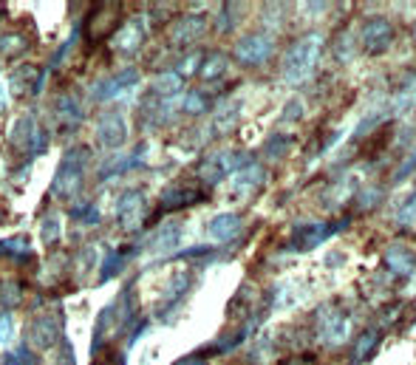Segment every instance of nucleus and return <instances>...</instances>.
<instances>
[{"mask_svg": "<svg viewBox=\"0 0 416 365\" xmlns=\"http://www.w3.org/2000/svg\"><path fill=\"white\" fill-rule=\"evenodd\" d=\"M176 365H207L201 357H187V359H181V362H176Z\"/></svg>", "mask_w": 416, "mask_h": 365, "instance_id": "4c0bfd02", "label": "nucleus"}, {"mask_svg": "<svg viewBox=\"0 0 416 365\" xmlns=\"http://www.w3.org/2000/svg\"><path fill=\"white\" fill-rule=\"evenodd\" d=\"M241 227H244L241 215H235V212H221V215L213 218L210 224H207V233H210L216 241L227 244V241H233V238L241 233Z\"/></svg>", "mask_w": 416, "mask_h": 365, "instance_id": "f8f14e48", "label": "nucleus"}, {"mask_svg": "<svg viewBox=\"0 0 416 365\" xmlns=\"http://www.w3.org/2000/svg\"><path fill=\"white\" fill-rule=\"evenodd\" d=\"M0 249H4V252H12V255H26V252H29V238H26V235L9 238V241L0 244Z\"/></svg>", "mask_w": 416, "mask_h": 365, "instance_id": "473e14b6", "label": "nucleus"}, {"mask_svg": "<svg viewBox=\"0 0 416 365\" xmlns=\"http://www.w3.org/2000/svg\"><path fill=\"white\" fill-rule=\"evenodd\" d=\"M0 97H4V88H0ZM4 108H6V102H4V99H0V111H4Z\"/></svg>", "mask_w": 416, "mask_h": 365, "instance_id": "ea45409f", "label": "nucleus"}, {"mask_svg": "<svg viewBox=\"0 0 416 365\" xmlns=\"http://www.w3.org/2000/svg\"><path fill=\"white\" fill-rule=\"evenodd\" d=\"M382 201V190L380 187H363L354 193V207L357 209H374Z\"/></svg>", "mask_w": 416, "mask_h": 365, "instance_id": "b1692460", "label": "nucleus"}, {"mask_svg": "<svg viewBox=\"0 0 416 365\" xmlns=\"http://www.w3.org/2000/svg\"><path fill=\"white\" fill-rule=\"evenodd\" d=\"M60 334H62V320L43 315V317L34 320V326L29 331V340H32L34 348H51L60 340Z\"/></svg>", "mask_w": 416, "mask_h": 365, "instance_id": "1a4fd4ad", "label": "nucleus"}, {"mask_svg": "<svg viewBox=\"0 0 416 365\" xmlns=\"http://www.w3.org/2000/svg\"><path fill=\"white\" fill-rule=\"evenodd\" d=\"M119 269H122V252H108V261H105V266H102V272H99V283L111 280Z\"/></svg>", "mask_w": 416, "mask_h": 365, "instance_id": "7c9ffc66", "label": "nucleus"}, {"mask_svg": "<svg viewBox=\"0 0 416 365\" xmlns=\"http://www.w3.org/2000/svg\"><path fill=\"white\" fill-rule=\"evenodd\" d=\"M314 329H317V337L326 345H342L345 340L352 337V331H354L349 312H342L340 306H320Z\"/></svg>", "mask_w": 416, "mask_h": 365, "instance_id": "f03ea898", "label": "nucleus"}, {"mask_svg": "<svg viewBox=\"0 0 416 365\" xmlns=\"http://www.w3.org/2000/svg\"><path fill=\"white\" fill-rule=\"evenodd\" d=\"M281 365H314V359H312L309 354H298V357H289V359H284Z\"/></svg>", "mask_w": 416, "mask_h": 365, "instance_id": "e433bc0d", "label": "nucleus"}, {"mask_svg": "<svg viewBox=\"0 0 416 365\" xmlns=\"http://www.w3.org/2000/svg\"><path fill=\"white\" fill-rule=\"evenodd\" d=\"M204 193L195 190V187H167L162 201H159V212H170V209H181V207H190L195 201H201Z\"/></svg>", "mask_w": 416, "mask_h": 365, "instance_id": "ddd939ff", "label": "nucleus"}, {"mask_svg": "<svg viewBox=\"0 0 416 365\" xmlns=\"http://www.w3.org/2000/svg\"><path fill=\"white\" fill-rule=\"evenodd\" d=\"M85 165H88V151L85 148H74L68 151L57 176H54V184H51V193L54 195H71L80 190V181H83V173H85Z\"/></svg>", "mask_w": 416, "mask_h": 365, "instance_id": "7ed1b4c3", "label": "nucleus"}, {"mask_svg": "<svg viewBox=\"0 0 416 365\" xmlns=\"http://www.w3.org/2000/svg\"><path fill=\"white\" fill-rule=\"evenodd\" d=\"M204 32H207V20H204L201 15H184V18H179L176 26L170 29V40H173L176 46H190V43H195Z\"/></svg>", "mask_w": 416, "mask_h": 365, "instance_id": "9d476101", "label": "nucleus"}, {"mask_svg": "<svg viewBox=\"0 0 416 365\" xmlns=\"http://www.w3.org/2000/svg\"><path fill=\"white\" fill-rule=\"evenodd\" d=\"M224 71H227V54L221 51H213V54H207L201 68H198V77L207 80V83H213L219 77H224Z\"/></svg>", "mask_w": 416, "mask_h": 365, "instance_id": "aec40b11", "label": "nucleus"}, {"mask_svg": "<svg viewBox=\"0 0 416 365\" xmlns=\"http://www.w3.org/2000/svg\"><path fill=\"white\" fill-rule=\"evenodd\" d=\"M413 37H416V34H413Z\"/></svg>", "mask_w": 416, "mask_h": 365, "instance_id": "a19ab883", "label": "nucleus"}, {"mask_svg": "<svg viewBox=\"0 0 416 365\" xmlns=\"http://www.w3.org/2000/svg\"><path fill=\"white\" fill-rule=\"evenodd\" d=\"M139 207H142V193H139V190H127V193H122L119 201H116V215H130V212H136Z\"/></svg>", "mask_w": 416, "mask_h": 365, "instance_id": "cd10ccee", "label": "nucleus"}, {"mask_svg": "<svg viewBox=\"0 0 416 365\" xmlns=\"http://www.w3.org/2000/svg\"><path fill=\"white\" fill-rule=\"evenodd\" d=\"M349 221H340V224H328V221H320V224H309V227H300V230H295V235H292V249H314V247H320L323 241H328L337 230H342Z\"/></svg>", "mask_w": 416, "mask_h": 365, "instance_id": "0eeeda50", "label": "nucleus"}, {"mask_svg": "<svg viewBox=\"0 0 416 365\" xmlns=\"http://www.w3.org/2000/svg\"><path fill=\"white\" fill-rule=\"evenodd\" d=\"M83 116H85V111H83V102L77 97H60V102H57V119L62 125H80Z\"/></svg>", "mask_w": 416, "mask_h": 365, "instance_id": "a211bd4d", "label": "nucleus"}, {"mask_svg": "<svg viewBox=\"0 0 416 365\" xmlns=\"http://www.w3.org/2000/svg\"><path fill=\"white\" fill-rule=\"evenodd\" d=\"M360 43H363V51L371 54V57L388 51V46L394 43V26H391V20H385V18L366 20L363 29H360Z\"/></svg>", "mask_w": 416, "mask_h": 365, "instance_id": "39448f33", "label": "nucleus"}, {"mask_svg": "<svg viewBox=\"0 0 416 365\" xmlns=\"http://www.w3.org/2000/svg\"><path fill=\"white\" fill-rule=\"evenodd\" d=\"M179 235H181V224L179 221H170V224H165L159 233H156V238H153V249L156 252H167L170 247H176L179 244Z\"/></svg>", "mask_w": 416, "mask_h": 365, "instance_id": "4be33fe9", "label": "nucleus"}, {"mask_svg": "<svg viewBox=\"0 0 416 365\" xmlns=\"http://www.w3.org/2000/svg\"><path fill=\"white\" fill-rule=\"evenodd\" d=\"M263 181H266V170H263L261 165H247V167H241V170L235 173L233 190H235V195H249V193H255Z\"/></svg>", "mask_w": 416, "mask_h": 365, "instance_id": "4468645a", "label": "nucleus"}, {"mask_svg": "<svg viewBox=\"0 0 416 365\" xmlns=\"http://www.w3.org/2000/svg\"><path fill=\"white\" fill-rule=\"evenodd\" d=\"M9 340H12V317L0 315V343H9Z\"/></svg>", "mask_w": 416, "mask_h": 365, "instance_id": "c9c22d12", "label": "nucleus"}, {"mask_svg": "<svg viewBox=\"0 0 416 365\" xmlns=\"http://www.w3.org/2000/svg\"><path fill=\"white\" fill-rule=\"evenodd\" d=\"M377 345H380V331H377V329H366V331H360L357 340H354V348H352V362H354V365L366 362V359L377 351Z\"/></svg>", "mask_w": 416, "mask_h": 365, "instance_id": "f3484780", "label": "nucleus"}, {"mask_svg": "<svg viewBox=\"0 0 416 365\" xmlns=\"http://www.w3.org/2000/svg\"><path fill=\"white\" fill-rule=\"evenodd\" d=\"M238 113H241V105H238V102L221 105V111H219V116H216V130H219V133H227V130L235 125Z\"/></svg>", "mask_w": 416, "mask_h": 365, "instance_id": "393cba45", "label": "nucleus"}, {"mask_svg": "<svg viewBox=\"0 0 416 365\" xmlns=\"http://www.w3.org/2000/svg\"><path fill=\"white\" fill-rule=\"evenodd\" d=\"M127 136V128H125V119L122 113H105L97 125V142L102 144V148H119V144L125 142Z\"/></svg>", "mask_w": 416, "mask_h": 365, "instance_id": "6e6552de", "label": "nucleus"}, {"mask_svg": "<svg viewBox=\"0 0 416 365\" xmlns=\"http://www.w3.org/2000/svg\"><path fill=\"white\" fill-rule=\"evenodd\" d=\"M352 54H354V40L345 34L340 43H337V60L340 62H345V60H352Z\"/></svg>", "mask_w": 416, "mask_h": 365, "instance_id": "f704fd0d", "label": "nucleus"}, {"mask_svg": "<svg viewBox=\"0 0 416 365\" xmlns=\"http://www.w3.org/2000/svg\"><path fill=\"white\" fill-rule=\"evenodd\" d=\"M323 43H326L323 34L312 32V34L295 40V43L286 48L281 71H284V80H286L289 85H303V83L314 74L317 60H320V54H323Z\"/></svg>", "mask_w": 416, "mask_h": 365, "instance_id": "f257e3e1", "label": "nucleus"}, {"mask_svg": "<svg viewBox=\"0 0 416 365\" xmlns=\"http://www.w3.org/2000/svg\"><path fill=\"white\" fill-rule=\"evenodd\" d=\"M233 54H235V60H238L241 65L255 68V65H263V62L275 54V40H272V34H266V32H252V34H244V37L235 43Z\"/></svg>", "mask_w": 416, "mask_h": 365, "instance_id": "20e7f679", "label": "nucleus"}, {"mask_svg": "<svg viewBox=\"0 0 416 365\" xmlns=\"http://www.w3.org/2000/svg\"><path fill=\"white\" fill-rule=\"evenodd\" d=\"M382 258H385V266H388L396 277H408V275L416 269V252H413L410 247H405V244H391Z\"/></svg>", "mask_w": 416, "mask_h": 365, "instance_id": "9b49d317", "label": "nucleus"}, {"mask_svg": "<svg viewBox=\"0 0 416 365\" xmlns=\"http://www.w3.org/2000/svg\"><path fill=\"white\" fill-rule=\"evenodd\" d=\"M57 235H60V221H57L54 212H48V215L43 218V238H46V244H48V241H57Z\"/></svg>", "mask_w": 416, "mask_h": 365, "instance_id": "72a5a7b5", "label": "nucleus"}, {"mask_svg": "<svg viewBox=\"0 0 416 365\" xmlns=\"http://www.w3.org/2000/svg\"><path fill=\"white\" fill-rule=\"evenodd\" d=\"M207 108H210V99H207L201 91H190V94L181 99V111H184V113H204Z\"/></svg>", "mask_w": 416, "mask_h": 365, "instance_id": "c85d7f7f", "label": "nucleus"}, {"mask_svg": "<svg viewBox=\"0 0 416 365\" xmlns=\"http://www.w3.org/2000/svg\"><path fill=\"white\" fill-rule=\"evenodd\" d=\"M391 113H402V111H413L416 108V74L402 85V91L391 99Z\"/></svg>", "mask_w": 416, "mask_h": 365, "instance_id": "412c9836", "label": "nucleus"}, {"mask_svg": "<svg viewBox=\"0 0 416 365\" xmlns=\"http://www.w3.org/2000/svg\"><path fill=\"white\" fill-rule=\"evenodd\" d=\"M181 88V74H162L159 80H156V85H153V91L156 94H176Z\"/></svg>", "mask_w": 416, "mask_h": 365, "instance_id": "c756f323", "label": "nucleus"}, {"mask_svg": "<svg viewBox=\"0 0 416 365\" xmlns=\"http://www.w3.org/2000/svg\"><path fill=\"white\" fill-rule=\"evenodd\" d=\"M40 85H43V77H37V68H32V65H23V68H18L12 74L15 97H29V94L40 91Z\"/></svg>", "mask_w": 416, "mask_h": 365, "instance_id": "dca6fc26", "label": "nucleus"}, {"mask_svg": "<svg viewBox=\"0 0 416 365\" xmlns=\"http://www.w3.org/2000/svg\"><path fill=\"white\" fill-rule=\"evenodd\" d=\"M142 37H145L142 20L133 18V20H127V23L113 34V46H116L122 54H133V51L139 48V43H142Z\"/></svg>", "mask_w": 416, "mask_h": 365, "instance_id": "2eb2a0df", "label": "nucleus"}, {"mask_svg": "<svg viewBox=\"0 0 416 365\" xmlns=\"http://www.w3.org/2000/svg\"><path fill=\"white\" fill-rule=\"evenodd\" d=\"M23 301V286L20 280H4V286H0V303L4 306H18Z\"/></svg>", "mask_w": 416, "mask_h": 365, "instance_id": "5701e85b", "label": "nucleus"}, {"mask_svg": "<svg viewBox=\"0 0 416 365\" xmlns=\"http://www.w3.org/2000/svg\"><path fill=\"white\" fill-rule=\"evenodd\" d=\"M136 80V71H125V74H119V77H113V80H105V83H99L97 88H91V94L102 102V99H113V94H119L125 85H130Z\"/></svg>", "mask_w": 416, "mask_h": 365, "instance_id": "6ab92c4d", "label": "nucleus"}, {"mask_svg": "<svg viewBox=\"0 0 416 365\" xmlns=\"http://www.w3.org/2000/svg\"><path fill=\"white\" fill-rule=\"evenodd\" d=\"M187 289H190V275H187V272L176 275V277H173V283L167 286V298H165V306H176V301L184 295Z\"/></svg>", "mask_w": 416, "mask_h": 365, "instance_id": "bb28decb", "label": "nucleus"}, {"mask_svg": "<svg viewBox=\"0 0 416 365\" xmlns=\"http://www.w3.org/2000/svg\"><path fill=\"white\" fill-rule=\"evenodd\" d=\"M244 162H247V156H241V153H230V151L216 153V156H210V159L201 165V179H204L207 184H219L224 176L238 173Z\"/></svg>", "mask_w": 416, "mask_h": 365, "instance_id": "423d86ee", "label": "nucleus"}, {"mask_svg": "<svg viewBox=\"0 0 416 365\" xmlns=\"http://www.w3.org/2000/svg\"><path fill=\"white\" fill-rule=\"evenodd\" d=\"M4 365H20V362H18L15 354H6V357H4Z\"/></svg>", "mask_w": 416, "mask_h": 365, "instance_id": "58836bf2", "label": "nucleus"}, {"mask_svg": "<svg viewBox=\"0 0 416 365\" xmlns=\"http://www.w3.org/2000/svg\"><path fill=\"white\" fill-rule=\"evenodd\" d=\"M289 136H284V133H275V136H269V142L263 144V153L269 156V159H281L286 151H289Z\"/></svg>", "mask_w": 416, "mask_h": 365, "instance_id": "a878e982", "label": "nucleus"}, {"mask_svg": "<svg viewBox=\"0 0 416 365\" xmlns=\"http://www.w3.org/2000/svg\"><path fill=\"white\" fill-rule=\"evenodd\" d=\"M413 221H416V195L405 207H399V215H396V224L399 227H410Z\"/></svg>", "mask_w": 416, "mask_h": 365, "instance_id": "2f4dec72", "label": "nucleus"}]
</instances>
